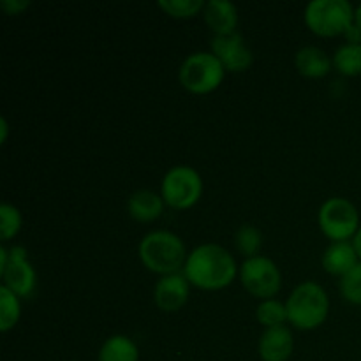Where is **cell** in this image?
Returning a JSON list of instances; mask_svg holds the SVG:
<instances>
[{
    "mask_svg": "<svg viewBox=\"0 0 361 361\" xmlns=\"http://www.w3.org/2000/svg\"><path fill=\"white\" fill-rule=\"evenodd\" d=\"M328 307H330V302H328L326 291L312 281L296 286L286 303L288 319L302 330L319 326L326 319Z\"/></svg>",
    "mask_w": 361,
    "mask_h": 361,
    "instance_id": "3",
    "label": "cell"
},
{
    "mask_svg": "<svg viewBox=\"0 0 361 361\" xmlns=\"http://www.w3.org/2000/svg\"><path fill=\"white\" fill-rule=\"evenodd\" d=\"M235 243L236 249L242 254H245L247 257H254L261 249V243H263V236L261 231L256 226L243 224L242 228L236 231L235 235Z\"/></svg>",
    "mask_w": 361,
    "mask_h": 361,
    "instance_id": "20",
    "label": "cell"
},
{
    "mask_svg": "<svg viewBox=\"0 0 361 361\" xmlns=\"http://www.w3.org/2000/svg\"><path fill=\"white\" fill-rule=\"evenodd\" d=\"M20 300L7 286H0V330L7 331L20 319Z\"/></svg>",
    "mask_w": 361,
    "mask_h": 361,
    "instance_id": "19",
    "label": "cell"
},
{
    "mask_svg": "<svg viewBox=\"0 0 361 361\" xmlns=\"http://www.w3.org/2000/svg\"><path fill=\"white\" fill-rule=\"evenodd\" d=\"M0 129H2V141H6V136H7V122H6V118H0Z\"/></svg>",
    "mask_w": 361,
    "mask_h": 361,
    "instance_id": "29",
    "label": "cell"
},
{
    "mask_svg": "<svg viewBox=\"0 0 361 361\" xmlns=\"http://www.w3.org/2000/svg\"><path fill=\"white\" fill-rule=\"evenodd\" d=\"M0 4H2V7L9 14H16V13H20L21 9H25V7H27L30 2H28V0H2Z\"/></svg>",
    "mask_w": 361,
    "mask_h": 361,
    "instance_id": "25",
    "label": "cell"
},
{
    "mask_svg": "<svg viewBox=\"0 0 361 361\" xmlns=\"http://www.w3.org/2000/svg\"><path fill=\"white\" fill-rule=\"evenodd\" d=\"M334 63L342 74H361V42H345L335 51Z\"/></svg>",
    "mask_w": 361,
    "mask_h": 361,
    "instance_id": "18",
    "label": "cell"
},
{
    "mask_svg": "<svg viewBox=\"0 0 361 361\" xmlns=\"http://www.w3.org/2000/svg\"><path fill=\"white\" fill-rule=\"evenodd\" d=\"M159 6L171 16L183 18L196 14L201 7H204L203 0H159Z\"/></svg>",
    "mask_w": 361,
    "mask_h": 361,
    "instance_id": "24",
    "label": "cell"
},
{
    "mask_svg": "<svg viewBox=\"0 0 361 361\" xmlns=\"http://www.w3.org/2000/svg\"><path fill=\"white\" fill-rule=\"evenodd\" d=\"M21 228V214L16 207L9 203L0 204V236L2 240H9L16 235Z\"/></svg>",
    "mask_w": 361,
    "mask_h": 361,
    "instance_id": "22",
    "label": "cell"
},
{
    "mask_svg": "<svg viewBox=\"0 0 361 361\" xmlns=\"http://www.w3.org/2000/svg\"><path fill=\"white\" fill-rule=\"evenodd\" d=\"M355 25L361 30V4L356 7V11H355Z\"/></svg>",
    "mask_w": 361,
    "mask_h": 361,
    "instance_id": "28",
    "label": "cell"
},
{
    "mask_svg": "<svg viewBox=\"0 0 361 361\" xmlns=\"http://www.w3.org/2000/svg\"><path fill=\"white\" fill-rule=\"evenodd\" d=\"M137 345L126 335H113L106 338L99 351V361H137Z\"/></svg>",
    "mask_w": 361,
    "mask_h": 361,
    "instance_id": "17",
    "label": "cell"
},
{
    "mask_svg": "<svg viewBox=\"0 0 361 361\" xmlns=\"http://www.w3.org/2000/svg\"><path fill=\"white\" fill-rule=\"evenodd\" d=\"M189 298V281L182 274L164 275L155 284L154 300L155 305L166 312H175L182 309Z\"/></svg>",
    "mask_w": 361,
    "mask_h": 361,
    "instance_id": "11",
    "label": "cell"
},
{
    "mask_svg": "<svg viewBox=\"0 0 361 361\" xmlns=\"http://www.w3.org/2000/svg\"><path fill=\"white\" fill-rule=\"evenodd\" d=\"M256 316L261 324L267 328L281 326L286 319H288V309L279 300H264L256 310Z\"/></svg>",
    "mask_w": 361,
    "mask_h": 361,
    "instance_id": "21",
    "label": "cell"
},
{
    "mask_svg": "<svg viewBox=\"0 0 361 361\" xmlns=\"http://www.w3.org/2000/svg\"><path fill=\"white\" fill-rule=\"evenodd\" d=\"M358 264V252L355 249V243L334 242L323 254L324 270L334 275H345L351 268Z\"/></svg>",
    "mask_w": 361,
    "mask_h": 361,
    "instance_id": "14",
    "label": "cell"
},
{
    "mask_svg": "<svg viewBox=\"0 0 361 361\" xmlns=\"http://www.w3.org/2000/svg\"><path fill=\"white\" fill-rule=\"evenodd\" d=\"M203 182L200 173L190 166H175L162 180V197L173 208H189L200 200Z\"/></svg>",
    "mask_w": 361,
    "mask_h": 361,
    "instance_id": "6",
    "label": "cell"
},
{
    "mask_svg": "<svg viewBox=\"0 0 361 361\" xmlns=\"http://www.w3.org/2000/svg\"><path fill=\"white\" fill-rule=\"evenodd\" d=\"M240 277L247 291L257 298L270 300V296L281 289V271L274 261L264 256H254L243 261Z\"/></svg>",
    "mask_w": 361,
    "mask_h": 361,
    "instance_id": "8",
    "label": "cell"
},
{
    "mask_svg": "<svg viewBox=\"0 0 361 361\" xmlns=\"http://www.w3.org/2000/svg\"><path fill=\"white\" fill-rule=\"evenodd\" d=\"M4 286L18 296L32 295L35 288V271L27 261V250L23 247H13L4 270H0Z\"/></svg>",
    "mask_w": 361,
    "mask_h": 361,
    "instance_id": "9",
    "label": "cell"
},
{
    "mask_svg": "<svg viewBox=\"0 0 361 361\" xmlns=\"http://www.w3.org/2000/svg\"><path fill=\"white\" fill-rule=\"evenodd\" d=\"M212 49L228 71H245L252 63V51L243 41V35L236 30L226 35H215Z\"/></svg>",
    "mask_w": 361,
    "mask_h": 361,
    "instance_id": "10",
    "label": "cell"
},
{
    "mask_svg": "<svg viewBox=\"0 0 361 361\" xmlns=\"http://www.w3.org/2000/svg\"><path fill=\"white\" fill-rule=\"evenodd\" d=\"M296 69L309 78H319L328 74L331 67V60L326 53L316 46H303L295 56Z\"/></svg>",
    "mask_w": 361,
    "mask_h": 361,
    "instance_id": "15",
    "label": "cell"
},
{
    "mask_svg": "<svg viewBox=\"0 0 361 361\" xmlns=\"http://www.w3.org/2000/svg\"><path fill=\"white\" fill-rule=\"evenodd\" d=\"M187 281L203 289H221L231 284L236 263L231 254L217 243H203L187 256L183 264Z\"/></svg>",
    "mask_w": 361,
    "mask_h": 361,
    "instance_id": "1",
    "label": "cell"
},
{
    "mask_svg": "<svg viewBox=\"0 0 361 361\" xmlns=\"http://www.w3.org/2000/svg\"><path fill=\"white\" fill-rule=\"evenodd\" d=\"M345 35H348L349 42H360L361 41V30H360L358 27H356L355 23H353L351 27H349L348 30H345Z\"/></svg>",
    "mask_w": 361,
    "mask_h": 361,
    "instance_id": "26",
    "label": "cell"
},
{
    "mask_svg": "<svg viewBox=\"0 0 361 361\" xmlns=\"http://www.w3.org/2000/svg\"><path fill=\"white\" fill-rule=\"evenodd\" d=\"M127 210L136 221L148 222L154 221L162 212V200L152 190H136L127 201Z\"/></svg>",
    "mask_w": 361,
    "mask_h": 361,
    "instance_id": "16",
    "label": "cell"
},
{
    "mask_svg": "<svg viewBox=\"0 0 361 361\" xmlns=\"http://www.w3.org/2000/svg\"><path fill=\"white\" fill-rule=\"evenodd\" d=\"M224 78V66L214 53L197 51L187 56L180 67V83L190 92L215 90Z\"/></svg>",
    "mask_w": 361,
    "mask_h": 361,
    "instance_id": "5",
    "label": "cell"
},
{
    "mask_svg": "<svg viewBox=\"0 0 361 361\" xmlns=\"http://www.w3.org/2000/svg\"><path fill=\"white\" fill-rule=\"evenodd\" d=\"M355 249H356V252H358V257L361 259V228L358 229V233H356L355 235Z\"/></svg>",
    "mask_w": 361,
    "mask_h": 361,
    "instance_id": "27",
    "label": "cell"
},
{
    "mask_svg": "<svg viewBox=\"0 0 361 361\" xmlns=\"http://www.w3.org/2000/svg\"><path fill=\"white\" fill-rule=\"evenodd\" d=\"M341 293L348 302L361 305V263L342 275L341 279Z\"/></svg>",
    "mask_w": 361,
    "mask_h": 361,
    "instance_id": "23",
    "label": "cell"
},
{
    "mask_svg": "<svg viewBox=\"0 0 361 361\" xmlns=\"http://www.w3.org/2000/svg\"><path fill=\"white\" fill-rule=\"evenodd\" d=\"M293 335L288 326L267 328L261 335L259 355L263 361H288L293 353Z\"/></svg>",
    "mask_w": 361,
    "mask_h": 361,
    "instance_id": "12",
    "label": "cell"
},
{
    "mask_svg": "<svg viewBox=\"0 0 361 361\" xmlns=\"http://www.w3.org/2000/svg\"><path fill=\"white\" fill-rule=\"evenodd\" d=\"M140 257L145 267L162 275L178 274L182 264H185V245L171 231H152L141 240Z\"/></svg>",
    "mask_w": 361,
    "mask_h": 361,
    "instance_id": "2",
    "label": "cell"
},
{
    "mask_svg": "<svg viewBox=\"0 0 361 361\" xmlns=\"http://www.w3.org/2000/svg\"><path fill=\"white\" fill-rule=\"evenodd\" d=\"M355 20V11L348 0H312L305 7V21L319 35L345 34Z\"/></svg>",
    "mask_w": 361,
    "mask_h": 361,
    "instance_id": "4",
    "label": "cell"
},
{
    "mask_svg": "<svg viewBox=\"0 0 361 361\" xmlns=\"http://www.w3.org/2000/svg\"><path fill=\"white\" fill-rule=\"evenodd\" d=\"M204 20L217 35L231 34L238 23V11L229 0H208L204 2Z\"/></svg>",
    "mask_w": 361,
    "mask_h": 361,
    "instance_id": "13",
    "label": "cell"
},
{
    "mask_svg": "<svg viewBox=\"0 0 361 361\" xmlns=\"http://www.w3.org/2000/svg\"><path fill=\"white\" fill-rule=\"evenodd\" d=\"M360 215L355 204L344 197H330L319 210V226L335 242H344L358 233Z\"/></svg>",
    "mask_w": 361,
    "mask_h": 361,
    "instance_id": "7",
    "label": "cell"
}]
</instances>
